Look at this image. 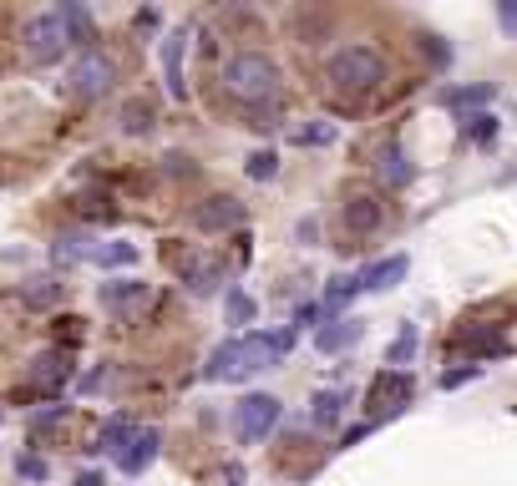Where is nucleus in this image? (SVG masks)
Listing matches in <instances>:
<instances>
[{
  "label": "nucleus",
  "instance_id": "nucleus-37",
  "mask_svg": "<svg viewBox=\"0 0 517 486\" xmlns=\"http://www.w3.org/2000/svg\"><path fill=\"white\" fill-rule=\"evenodd\" d=\"M77 486H107V481H102L97 471H82V476H77Z\"/></svg>",
  "mask_w": 517,
  "mask_h": 486
},
{
  "label": "nucleus",
  "instance_id": "nucleus-33",
  "mask_svg": "<svg viewBox=\"0 0 517 486\" xmlns=\"http://www.w3.org/2000/svg\"><path fill=\"white\" fill-rule=\"evenodd\" d=\"M467 380H477V365H467V370H447V375H441V390H457V385H467Z\"/></svg>",
  "mask_w": 517,
  "mask_h": 486
},
{
  "label": "nucleus",
  "instance_id": "nucleus-16",
  "mask_svg": "<svg viewBox=\"0 0 517 486\" xmlns=\"http://www.w3.org/2000/svg\"><path fill=\"white\" fill-rule=\"evenodd\" d=\"M183 41H188L183 31L163 41V71H168V92L173 97H188V87H183Z\"/></svg>",
  "mask_w": 517,
  "mask_h": 486
},
{
  "label": "nucleus",
  "instance_id": "nucleus-24",
  "mask_svg": "<svg viewBox=\"0 0 517 486\" xmlns=\"http://www.w3.org/2000/svg\"><path fill=\"white\" fill-rule=\"evenodd\" d=\"M218 279H224V269H218V264H193V269H188L193 294H213V289H218Z\"/></svg>",
  "mask_w": 517,
  "mask_h": 486
},
{
  "label": "nucleus",
  "instance_id": "nucleus-30",
  "mask_svg": "<svg viewBox=\"0 0 517 486\" xmlns=\"http://www.w3.org/2000/svg\"><path fill=\"white\" fill-rule=\"evenodd\" d=\"M462 132H467L472 142H492V137H497V117H482V112H477V117H467Z\"/></svg>",
  "mask_w": 517,
  "mask_h": 486
},
{
  "label": "nucleus",
  "instance_id": "nucleus-3",
  "mask_svg": "<svg viewBox=\"0 0 517 486\" xmlns=\"http://www.w3.org/2000/svg\"><path fill=\"white\" fill-rule=\"evenodd\" d=\"M330 81L340 92H376L386 81V61L371 46H340L330 56Z\"/></svg>",
  "mask_w": 517,
  "mask_h": 486
},
{
  "label": "nucleus",
  "instance_id": "nucleus-34",
  "mask_svg": "<svg viewBox=\"0 0 517 486\" xmlns=\"http://www.w3.org/2000/svg\"><path fill=\"white\" fill-rule=\"evenodd\" d=\"M497 16H502V26L517 36V0H502V6H497Z\"/></svg>",
  "mask_w": 517,
  "mask_h": 486
},
{
  "label": "nucleus",
  "instance_id": "nucleus-29",
  "mask_svg": "<svg viewBox=\"0 0 517 486\" xmlns=\"http://www.w3.org/2000/svg\"><path fill=\"white\" fill-rule=\"evenodd\" d=\"M229 324H254V299L244 289L229 294Z\"/></svg>",
  "mask_w": 517,
  "mask_h": 486
},
{
  "label": "nucleus",
  "instance_id": "nucleus-18",
  "mask_svg": "<svg viewBox=\"0 0 517 486\" xmlns=\"http://www.w3.org/2000/svg\"><path fill=\"white\" fill-rule=\"evenodd\" d=\"M492 102V81H477V87H452V92H441V107H452V112H472Z\"/></svg>",
  "mask_w": 517,
  "mask_h": 486
},
{
  "label": "nucleus",
  "instance_id": "nucleus-1",
  "mask_svg": "<svg viewBox=\"0 0 517 486\" xmlns=\"http://www.w3.org/2000/svg\"><path fill=\"white\" fill-rule=\"evenodd\" d=\"M284 350H294V330H279V335H239V340H224V345L208 355L203 375H208V380H249V375L269 370Z\"/></svg>",
  "mask_w": 517,
  "mask_h": 486
},
{
  "label": "nucleus",
  "instance_id": "nucleus-23",
  "mask_svg": "<svg viewBox=\"0 0 517 486\" xmlns=\"http://www.w3.org/2000/svg\"><path fill=\"white\" fill-rule=\"evenodd\" d=\"M416 345H421V335H416V324H401V335H396V345L386 350V365H406V360L416 355Z\"/></svg>",
  "mask_w": 517,
  "mask_h": 486
},
{
  "label": "nucleus",
  "instance_id": "nucleus-12",
  "mask_svg": "<svg viewBox=\"0 0 517 486\" xmlns=\"http://www.w3.org/2000/svg\"><path fill=\"white\" fill-rule=\"evenodd\" d=\"M401 279H406V254H391V259H381V264H371L360 274V289L381 294V289H396Z\"/></svg>",
  "mask_w": 517,
  "mask_h": 486
},
{
  "label": "nucleus",
  "instance_id": "nucleus-25",
  "mask_svg": "<svg viewBox=\"0 0 517 486\" xmlns=\"http://www.w3.org/2000/svg\"><path fill=\"white\" fill-rule=\"evenodd\" d=\"M56 299H61V284H56V279H31V284H26V304L46 309V304H56Z\"/></svg>",
  "mask_w": 517,
  "mask_h": 486
},
{
  "label": "nucleus",
  "instance_id": "nucleus-26",
  "mask_svg": "<svg viewBox=\"0 0 517 486\" xmlns=\"http://www.w3.org/2000/svg\"><path fill=\"white\" fill-rule=\"evenodd\" d=\"M274 173H279V157H274L269 147H259V152L249 157V178H254V183H269Z\"/></svg>",
  "mask_w": 517,
  "mask_h": 486
},
{
  "label": "nucleus",
  "instance_id": "nucleus-11",
  "mask_svg": "<svg viewBox=\"0 0 517 486\" xmlns=\"http://www.w3.org/2000/svg\"><path fill=\"white\" fill-rule=\"evenodd\" d=\"M26 380H31V385H66V380H71V355H66V350L36 355V360L26 365Z\"/></svg>",
  "mask_w": 517,
  "mask_h": 486
},
{
  "label": "nucleus",
  "instance_id": "nucleus-28",
  "mask_svg": "<svg viewBox=\"0 0 517 486\" xmlns=\"http://www.w3.org/2000/svg\"><path fill=\"white\" fill-rule=\"evenodd\" d=\"M294 142H300V147H325V142H335V127L330 122H310V127L294 132Z\"/></svg>",
  "mask_w": 517,
  "mask_h": 486
},
{
  "label": "nucleus",
  "instance_id": "nucleus-5",
  "mask_svg": "<svg viewBox=\"0 0 517 486\" xmlns=\"http://www.w3.org/2000/svg\"><path fill=\"white\" fill-rule=\"evenodd\" d=\"M21 41H26V56L41 66V61H56V56L71 46V31H66L61 11H46V16H31V21H26Z\"/></svg>",
  "mask_w": 517,
  "mask_h": 486
},
{
  "label": "nucleus",
  "instance_id": "nucleus-19",
  "mask_svg": "<svg viewBox=\"0 0 517 486\" xmlns=\"http://www.w3.org/2000/svg\"><path fill=\"white\" fill-rule=\"evenodd\" d=\"M92 264L97 269H127V264H137V243H97Z\"/></svg>",
  "mask_w": 517,
  "mask_h": 486
},
{
  "label": "nucleus",
  "instance_id": "nucleus-22",
  "mask_svg": "<svg viewBox=\"0 0 517 486\" xmlns=\"http://www.w3.org/2000/svg\"><path fill=\"white\" fill-rule=\"evenodd\" d=\"M355 294H365V289H360V274H355V279H330V289H325V309L335 314V309H345Z\"/></svg>",
  "mask_w": 517,
  "mask_h": 486
},
{
  "label": "nucleus",
  "instance_id": "nucleus-8",
  "mask_svg": "<svg viewBox=\"0 0 517 486\" xmlns=\"http://www.w3.org/2000/svg\"><path fill=\"white\" fill-rule=\"evenodd\" d=\"M147 299H153V289H147L142 279H112V284H102V309H112V314H137V309H147Z\"/></svg>",
  "mask_w": 517,
  "mask_h": 486
},
{
  "label": "nucleus",
  "instance_id": "nucleus-13",
  "mask_svg": "<svg viewBox=\"0 0 517 486\" xmlns=\"http://www.w3.org/2000/svg\"><path fill=\"white\" fill-rule=\"evenodd\" d=\"M360 340V319H330L325 330L315 335V350H325V355H340V350H350Z\"/></svg>",
  "mask_w": 517,
  "mask_h": 486
},
{
  "label": "nucleus",
  "instance_id": "nucleus-15",
  "mask_svg": "<svg viewBox=\"0 0 517 486\" xmlns=\"http://www.w3.org/2000/svg\"><path fill=\"white\" fill-rule=\"evenodd\" d=\"M345 228H350V233H371V228H381V203L365 198V193H355V198L345 203Z\"/></svg>",
  "mask_w": 517,
  "mask_h": 486
},
{
  "label": "nucleus",
  "instance_id": "nucleus-2",
  "mask_svg": "<svg viewBox=\"0 0 517 486\" xmlns=\"http://www.w3.org/2000/svg\"><path fill=\"white\" fill-rule=\"evenodd\" d=\"M224 92L244 107H259V102H274L279 97V66L264 56V51H239L229 56L224 66Z\"/></svg>",
  "mask_w": 517,
  "mask_h": 486
},
{
  "label": "nucleus",
  "instance_id": "nucleus-36",
  "mask_svg": "<svg viewBox=\"0 0 517 486\" xmlns=\"http://www.w3.org/2000/svg\"><path fill=\"white\" fill-rule=\"evenodd\" d=\"M137 31H158V11H137Z\"/></svg>",
  "mask_w": 517,
  "mask_h": 486
},
{
  "label": "nucleus",
  "instance_id": "nucleus-20",
  "mask_svg": "<svg viewBox=\"0 0 517 486\" xmlns=\"http://www.w3.org/2000/svg\"><path fill=\"white\" fill-rule=\"evenodd\" d=\"M132 436H137V426H132L127 416H112V421L102 426V441H97V451H112V456H122Z\"/></svg>",
  "mask_w": 517,
  "mask_h": 486
},
{
  "label": "nucleus",
  "instance_id": "nucleus-35",
  "mask_svg": "<svg viewBox=\"0 0 517 486\" xmlns=\"http://www.w3.org/2000/svg\"><path fill=\"white\" fill-rule=\"evenodd\" d=\"M320 314H325V309H320V304H305V309H300V314H294V324H315V319H320Z\"/></svg>",
  "mask_w": 517,
  "mask_h": 486
},
{
  "label": "nucleus",
  "instance_id": "nucleus-27",
  "mask_svg": "<svg viewBox=\"0 0 517 486\" xmlns=\"http://www.w3.org/2000/svg\"><path fill=\"white\" fill-rule=\"evenodd\" d=\"M122 127L127 132H147V127H153V107H147V102H127L122 107Z\"/></svg>",
  "mask_w": 517,
  "mask_h": 486
},
{
  "label": "nucleus",
  "instance_id": "nucleus-9",
  "mask_svg": "<svg viewBox=\"0 0 517 486\" xmlns=\"http://www.w3.org/2000/svg\"><path fill=\"white\" fill-rule=\"evenodd\" d=\"M406 400H411V380H406L401 370H381L376 385H371V405H376L381 416H396Z\"/></svg>",
  "mask_w": 517,
  "mask_h": 486
},
{
  "label": "nucleus",
  "instance_id": "nucleus-7",
  "mask_svg": "<svg viewBox=\"0 0 517 486\" xmlns=\"http://www.w3.org/2000/svg\"><path fill=\"white\" fill-rule=\"evenodd\" d=\"M239 223H244V203L229 198V193H218V198L193 208V228H203V233H224V228H239Z\"/></svg>",
  "mask_w": 517,
  "mask_h": 486
},
{
  "label": "nucleus",
  "instance_id": "nucleus-6",
  "mask_svg": "<svg viewBox=\"0 0 517 486\" xmlns=\"http://www.w3.org/2000/svg\"><path fill=\"white\" fill-rule=\"evenodd\" d=\"M274 426H279V400H274V395L254 390V395H244V400L234 405V431H239V441H244V446L264 441Z\"/></svg>",
  "mask_w": 517,
  "mask_h": 486
},
{
  "label": "nucleus",
  "instance_id": "nucleus-14",
  "mask_svg": "<svg viewBox=\"0 0 517 486\" xmlns=\"http://www.w3.org/2000/svg\"><path fill=\"white\" fill-rule=\"evenodd\" d=\"M92 249H97V243H92L87 233H61L56 249H51V259H56L61 269H71V264H92Z\"/></svg>",
  "mask_w": 517,
  "mask_h": 486
},
{
  "label": "nucleus",
  "instance_id": "nucleus-17",
  "mask_svg": "<svg viewBox=\"0 0 517 486\" xmlns=\"http://www.w3.org/2000/svg\"><path fill=\"white\" fill-rule=\"evenodd\" d=\"M376 173H381V183H391V188H406V183H411V162H406V152H401V147H381V157H376Z\"/></svg>",
  "mask_w": 517,
  "mask_h": 486
},
{
  "label": "nucleus",
  "instance_id": "nucleus-10",
  "mask_svg": "<svg viewBox=\"0 0 517 486\" xmlns=\"http://www.w3.org/2000/svg\"><path fill=\"white\" fill-rule=\"evenodd\" d=\"M158 446H163V436H158L153 426H147V431H137V436L127 441V451L117 456V466H122L127 476H137V471H147V466L158 461Z\"/></svg>",
  "mask_w": 517,
  "mask_h": 486
},
{
  "label": "nucleus",
  "instance_id": "nucleus-31",
  "mask_svg": "<svg viewBox=\"0 0 517 486\" xmlns=\"http://www.w3.org/2000/svg\"><path fill=\"white\" fill-rule=\"evenodd\" d=\"M16 471H21L26 481H46V476H51V466H46L41 456H21V461H16Z\"/></svg>",
  "mask_w": 517,
  "mask_h": 486
},
{
  "label": "nucleus",
  "instance_id": "nucleus-32",
  "mask_svg": "<svg viewBox=\"0 0 517 486\" xmlns=\"http://www.w3.org/2000/svg\"><path fill=\"white\" fill-rule=\"evenodd\" d=\"M61 416H66V405H41V411L31 416V431H46V426L61 421Z\"/></svg>",
  "mask_w": 517,
  "mask_h": 486
},
{
  "label": "nucleus",
  "instance_id": "nucleus-21",
  "mask_svg": "<svg viewBox=\"0 0 517 486\" xmlns=\"http://www.w3.org/2000/svg\"><path fill=\"white\" fill-rule=\"evenodd\" d=\"M310 405H315V411H310V421H315V426H335V421H340V411H345V390H320Z\"/></svg>",
  "mask_w": 517,
  "mask_h": 486
},
{
  "label": "nucleus",
  "instance_id": "nucleus-4",
  "mask_svg": "<svg viewBox=\"0 0 517 486\" xmlns=\"http://www.w3.org/2000/svg\"><path fill=\"white\" fill-rule=\"evenodd\" d=\"M112 76H117L112 56L87 46V51H77V61H71V71H66V92L71 97H102L112 87Z\"/></svg>",
  "mask_w": 517,
  "mask_h": 486
}]
</instances>
